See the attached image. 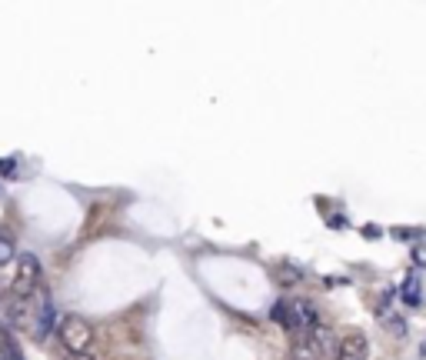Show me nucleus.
Here are the masks:
<instances>
[{
    "instance_id": "423d86ee",
    "label": "nucleus",
    "mask_w": 426,
    "mask_h": 360,
    "mask_svg": "<svg viewBox=\"0 0 426 360\" xmlns=\"http://www.w3.org/2000/svg\"><path fill=\"white\" fill-rule=\"evenodd\" d=\"M403 300L410 304V307H416L420 304V277H406V283H403Z\"/></svg>"
},
{
    "instance_id": "f03ea898",
    "label": "nucleus",
    "mask_w": 426,
    "mask_h": 360,
    "mask_svg": "<svg viewBox=\"0 0 426 360\" xmlns=\"http://www.w3.org/2000/svg\"><path fill=\"white\" fill-rule=\"evenodd\" d=\"M40 281V260L34 254H21L17 257V270H14V294L17 297H27Z\"/></svg>"
},
{
    "instance_id": "7ed1b4c3",
    "label": "nucleus",
    "mask_w": 426,
    "mask_h": 360,
    "mask_svg": "<svg viewBox=\"0 0 426 360\" xmlns=\"http://www.w3.org/2000/svg\"><path fill=\"white\" fill-rule=\"evenodd\" d=\"M367 357H370V347H367V337L363 334H347L340 340L336 360H367Z\"/></svg>"
},
{
    "instance_id": "20e7f679",
    "label": "nucleus",
    "mask_w": 426,
    "mask_h": 360,
    "mask_svg": "<svg viewBox=\"0 0 426 360\" xmlns=\"http://www.w3.org/2000/svg\"><path fill=\"white\" fill-rule=\"evenodd\" d=\"M293 360H323V354L313 347L310 337H297L293 340Z\"/></svg>"
},
{
    "instance_id": "6e6552de",
    "label": "nucleus",
    "mask_w": 426,
    "mask_h": 360,
    "mask_svg": "<svg viewBox=\"0 0 426 360\" xmlns=\"http://www.w3.org/2000/svg\"><path fill=\"white\" fill-rule=\"evenodd\" d=\"M410 257H413V263H416V267H426V247H423V244H413Z\"/></svg>"
},
{
    "instance_id": "9b49d317",
    "label": "nucleus",
    "mask_w": 426,
    "mask_h": 360,
    "mask_svg": "<svg viewBox=\"0 0 426 360\" xmlns=\"http://www.w3.org/2000/svg\"><path fill=\"white\" fill-rule=\"evenodd\" d=\"M70 360H94V354H83V357H70Z\"/></svg>"
},
{
    "instance_id": "1a4fd4ad",
    "label": "nucleus",
    "mask_w": 426,
    "mask_h": 360,
    "mask_svg": "<svg viewBox=\"0 0 426 360\" xmlns=\"http://www.w3.org/2000/svg\"><path fill=\"white\" fill-rule=\"evenodd\" d=\"M383 324H390L397 334H403V331H406V327H403V317H400V313H386V317H383Z\"/></svg>"
},
{
    "instance_id": "9d476101",
    "label": "nucleus",
    "mask_w": 426,
    "mask_h": 360,
    "mask_svg": "<svg viewBox=\"0 0 426 360\" xmlns=\"http://www.w3.org/2000/svg\"><path fill=\"white\" fill-rule=\"evenodd\" d=\"M280 277H283V283H293V281H300V270L297 267H283Z\"/></svg>"
},
{
    "instance_id": "f257e3e1",
    "label": "nucleus",
    "mask_w": 426,
    "mask_h": 360,
    "mask_svg": "<svg viewBox=\"0 0 426 360\" xmlns=\"http://www.w3.org/2000/svg\"><path fill=\"white\" fill-rule=\"evenodd\" d=\"M57 340H60V347H64L70 357H83V354H90V347H94V327H90L83 317L67 313V317L60 320V327H57Z\"/></svg>"
},
{
    "instance_id": "0eeeda50",
    "label": "nucleus",
    "mask_w": 426,
    "mask_h": 360,
    "mask_svg": "<svg viewBox=\"0 0 426 360\" xmlns=\"http://www.w3.org/2000/svg\"><path fill=\"white\" fill-rule=\"evenodd\" d=\"M7 260H14V244L7 237H0V263H7Z\"/></svg>"
},
{
    "instance_id": "39448f33",
    "label": "nucleus",
    "mask_w": 426,
    "mask_h": 360,
    "mask_svg": "<svg viewBox=\"0 0 426 360\" xmlns=\"http://www.w3.org/2000/svg\"><path fill=\"white\" fill-rule=\"evenodd\" d=\"M270 317H274L276 324H283V327L297 331V324H293V307H290V300H280V304H274V310H270Z\"/></svg>"
}]
</instances>
